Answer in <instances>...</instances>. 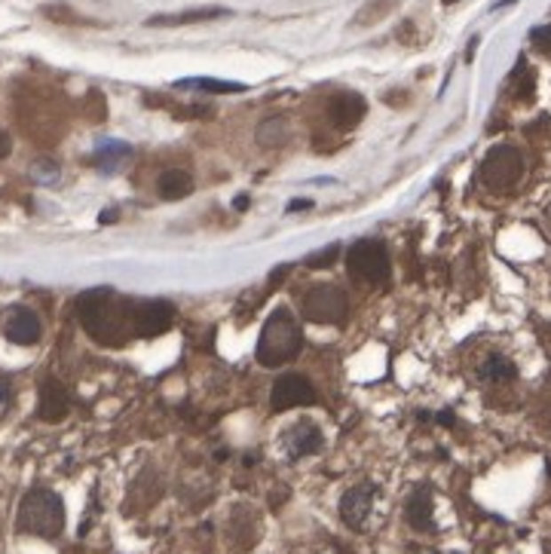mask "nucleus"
Returning <instances> with one entry per match:
<instances>
[{"label": "nucleus", "instance_id": "1", "mask_svg": "<svg viewBox=\"0 0 551 554\" xmlns=\"http://www.w3.org/2000/svg\"><path fill=\"white\" fill-rule=\"evenodd\" d=\"M132 307L135 303L120 301L110 288H92L77 297V316L83 328L105 346H123L135 334Z\"/></svg>", "mask_w": 551, "mask_h": 554}, {"label": "nucleus", "instance_id": "2", "mask_svg": "<svg viewBox=\"0 0 551 554\" xmlns=\"http://www.w3.org/2000/svg\"><path fill=\"white\" fill-rule=\"evenodd\" d=\"M303 346V334L298 318L291 316L288 307H279L270 318L264 322V331H260L258 341V362L264 368H279V365H288L291 358H298Z\"/></svg>", "mask_w": 551, "mask_h": 554}, {"label": "nucleus", "instance_id": "3", "mask_svg": "<svg viewBox=\"0 0 551 554\" xmlns=\"http://www.w3.org/2000/svg\"><path fill=\"white\" fill-rule=\"evenodd\" d=\"M19 530L31 533V536L55 539L65 530V502L59 494L46 487H34L25 494L22 505H19Z\"/></svg>", "mask_w": 551, "mask_h": 554}, {"label": "nucleus", "instance_id": "4", "mask_svg": "<svg viewBox=\"0 0 551 554\" xmlns=\"http://www.w3.org/2000/svg\"><path fill=\"white\" fill-rule=\"evenodd\" d=\"M478 178H481V184L493 193H506V190H512V187H518V181L523 178L521 150L512 148V144L493 148L491 154L484 157V163H481Z\"/></svg>", "mask_w": 551, "mask_h": 554}, {"label": "nucleus", "instance_id": "5", "mask_svg": "<svg viewBox=\"0 0 551 554\" xmlns=\"http://www.w3.org/2000/svg\"><path fill=\"white\" fill-rule=\"evenodd\" d=\"M347 269L358 282H386L389 279V254L377 239H358L347 254Z\"/></svg>", "mask_w": 551, "mask_h": 554}, {"label": "nucleus", "instance_id": "6", "mask_svg": "<svg viewBox=\"0 0 551 554\" xmlns=\"http://www.w3.org/2000/svg\"><path fill=\"white\" fill-rule=\"evenodd\" d=\"M349 316V297L337 285H315L303 294V318L315 325H340Z\"/></svg>", "mask_w": 551, "mask_h": 554}, {"label": "nucleus", "instance_id": "7", "mask_svg": "<svg viewBox=\"0 0 551 554\" xmlns=\"http://www.w3.org/2000/svg\"><path fill=\"white\" fill-rule=\"evenodd\" d=\"M175 307L169 301H138L132 307V328L138 337H160L172 328Z\"/></svg>", "mask_w": 551, "mask_h": 554}, {"label": "nucleus", "instance_id": "8", "mask_svg": "<svg viewBox=\"0 0 551 554\" xmlns=\"http://www.w3.org/2000/svg\"><path fill=\"white\" fill-rule=\"evenodd\" d=\"M270 405L273 411H291V407H307L315 405V389L307 377L300 373H285V377L276 380L273 392H270Z\"/></svg>", "mask_w": 551, "mask_h": 554}, {"label": "nucleus", "instance_id": "9", "mask_svg": "<svg viewBox=\"0 0 551 554\" xmlns=\"http://www.w3.org/2000/svg\"><path fill=\"white\" fill-rule=\"evenodd\" d=\"M374 496H377V487L371 481L355 484V487H349L347 494H343L340 518H343V524H347L349 530H362L364 527L371 509H374Z\"/></svg>", "mask_w": 551, "mask_h": 554}, {"label": "nucleus", "instance_id": "10", "mask_svg": "<svg viewBox=\"0 0 551 554\" xmlns=\"http://www.w3.org/2000/svg\"><path fill=\"white\" fill-rule=\"evenodd\" d=\"M364 110H368V105H364V99L358 92H337L328 101V123L334 129H340V132H349V129H355L362 123Z\"/></svg>", "mask_w": 551, "mask_h": 554}, {"label": "nucleus", "instance_id": "11", "mask_svg": "<svg viewBox=\"0 0 551 554\" xmlns=\"http://www.w3.org/2000/svg\"><path fill=\"white\" fill-rule=\"evenodd\" d=\"M4 334H6V341L16 343V346H34L40 341V334H44V325H40V318L34 309L16 307L10 316H6Z\"/></svg>", "mask_w": 551, "mask_h": 554}, {"label": "nucleus", "instance_id": "12", "mask_svg": "<svg viewBox=\"0 0 551 554\" xmlns=\"http://www.w3.org/2000/svg\"><path fill=\"white\" fill-rule=\"evenodd\" d=\"M68 411H71V398H68L65 386H59L55 380H46V383L40 386V405H37L40 420L59 422V420H65Z\"/></svg>", "mask_w": 551, "mask_h": 554}, {"label": "nucleus", "instance_id": "13", "mask_svg": "<svg viewBox=\"0 0 551 554\" xmlns=\"http://www.w3.org/2000/svg\"><path fill=\"white\" fill-rule=\"evenodd\" d=\"M285 447H288V454H291V456H309V454H315V450L322 447L319 426H315V422H309V420L294 422V426L288 429V435H285Z\"/></svg>", "mask_w": 551, "mask_h": 554}, {"label": "nucleus", "instance_id": "14", "mask_svg": "<svg viewBox=\"0 0 551 554\" xmlns=\"http://www.w3.org/2000/svg\"><path fill=\"white\" fill-rule=\"evenodd\" d=\"M404 518L413 530L419 533H432L435 530V518H432V494L429 487H417L411 494L408 505H404Z\"/></svg>", "mask_w": 551, "mask_h": 554}, {"label": "nucleus", "instance_id": "15", "mask_svg": "<svg viewBox=\"0 0 551 554\" xmlns=\"http://www.w3.org/2000/svg\"><path fill=\"white\" fill-rule=\"evenodd\" d=\"M156 193H160L163 199H184L193 193V178L188 175V172H163L160 181H156Z\"/></svg>", "mask_w": 551, "mask_h": 554}, {"label": "nucleus", "instance_id": "16", "mask_svg": "<svg viewBox=\"0 0 551 554\" xmlns=\"http://www.w3.org/2000/svg\"><path fill=\"white\" fill-rule=\"evenodd\" d=\"M227 16L224 6H209V10H190V12H175V16H154L148 19V25L165 28V25H193V22H209V19Z\"/></svg>", "mask_w": 551, "mask_h": 554}, {"label": "nucleus", "instance_id": "17", "mask_svg": "<svg viewBox=\"0 0 551 554\" xmlns=\"http://www.w3.org/2000/svg\"><path fill=\"white\" fill-rule=\"evenodd\" d=\"M508 92H512V99H518V101H530V99H533V92H536V74L530 71V65L523 59L518 61V65H515L512 77H508Z\"/></svg>", "mask_w": 551, "mask_h": 554}, {"label": "nucleus", "instance_id": "18", "mask_svg": "<svg viewBox=\"0 0 551 554\" xmlns=\"http://www.w3.org/2000/svg\"><path fill=\"white\" fill-rule=\"evenodd\" d=\"M515 373H518V371H515V365L508 362L506 356H499V352H496V356H491L478 368V377L487 380V383H508V380H515Z\"/></svg>", "mask_w": 551, "mask_h": 554}, {"label": "nucleus", "instance_id": "19", "mask_svg": "<svg viewBox=\"0 0 551 554\" xmlns=\"http://www.w3.org/2000/svg\"><path fill=\"white\" fill-rule=\"evenodd\" d=\"M129 144H123V141H108L105 148H99L92 154V163L99 165V169H105V172H114V169H120V163H126L129 159Z\"/></svg>", "mask_w": 551, "mask_h": 554}, {"label": "nucleus", "instance_id": "20", "mask_svg": "<svg viewBox=\"0 0 551 554\" xmlns=\"http://www.w3.org/2000/svg\"><path fill=\"white\" fill-rule=\"evenodd\" d=\"M178 89H203V92H245L243 83H233V80H215V77H190V80H178Z\"/></svg>", "mask_w": 551, "mask_h": 554}, {"label": "nucleus", "instance_id": "21", "mask_svg": "<svg viewBox=\"0 0 551 554\" xmlns=\"http://www.w3.org/2000/svg\"><path fill=\"white\" fill-rule=\"evenodd\" d=\"M285 141H288V123L282 120V116L260 123V129H258V144H264V148H282V144H285Z\"/></svg>", "mask_w": 551, "mask_h": 554}, {"label": "nucleus", "instance_id": "22", "mask_svg": "<svg viewBox=\"0 0 551 554\" xmlns=\"http://www.w3.org/2000/svg\"><path fill=\"white\" fill-rule=\"evenodd\" d=\"M31 178L37 184H55L59 181V165L50 163V159H37V163L31 165Z\"/></svg>", "mask_w": 551, "mask_h": 554}, {"label": "nucleus", "instance_id": "23", "mask_svg": "<svg viewBox=\"0 0 551 554\" xmlns=\"http://www.w3.org/2000/svg\"><path fill=\"white\" fill-rule=\"evenodd\" d=\"M395 4V0H377V4H368L362 12H358L355 25H368V22H377V19L383 16V12H389V6Z\"/></svg>", "mask_w": 551, "mask_h": 554}, {"label": "nucleus", "instance_id": "24", "mask_svg": "<svg viewBox=\"0 0 551 554\" xmlns=\"http://www.w3.org/2000/svg\"><path fill=\"white\" fill-rule=\"evenodd\" d=\"M337 254H340V245H328V248H322V252H315L313 258L307 261V267H313V269H319V267H331L337 261Z\"/></svg>", "mask_w": 551, "mask_h": 554}, {"label": "nucleus", "instance_id": "25", "mask_svg": "<svg viewBox=\"0 0 551 554\" xmlns=\"http://www.w3.org/2000/svg\"><path fill=\"white\" fill-rule=\"evenodd\" d=\"M530 40H533V46L539 52L551 55V25H542V28H533L530 31Z\"/></svg>", "mask_w": 551, "mask_h": 554}, {"label": "nucleus", "instance_id": "26", "mask_svg": "<svg viewBox=\"0 0 551 554\" xmlns=\"http://www.w3.org/2000/svg\"><path fill=\"white\" fill-rule=\"evenodd\" d=\"M10 150H12V141H10V135L0 129V159L4 157H10Z\"/></svg>", "mask_w": 551, "mask_h": 554}, {"label": "nucleus", "instance_id": "27", "mask_svg": "<svg viewBox=\"0 0 551 554\" xmlns=\"http://www.w3.org/2000/svg\"><path fill=\"white\" fill-rule=\"evenodd\" d=\"M307 209H313L309 199H291V203H288V212H307Z\"/></svg>", "mask_w": 551, "mask_h": 554}, {"label": "nucleus", "instance_id": "28", "mask_svg": "<svg viewBox=\"0 0 551 554\" xmlns=\"http://www.w3.org/2000/svg\"><path fill=\"white\" fill-rule=\"evenodd\" d=\"M233 209H236V212H245L248 209V197H245V193H239V197L233 199Z\"/></svg>", "mask_w": 551, "mask_h": 554}, {"label": "nucleus", "instance_id": "29", "mask_svg": "<svg viewBox=\"0 0 551 554\" xmlns=\"http://www.w3.org/2000/svg\"><path fill=\"white\" fill-rule=\"evenodd\" d=\"M4 401H10V383L0 377V405H4Z\"/></svg>", "mask_w": 551, "mask_h": 554}, {"label": "nucleus", "instance_id": "30", "mask_svg": "<svg viewBox=\"0 0 551 554\" xmlns=\"http://www.w3.org/2000/svg\"><path fill=\"white\" fill-rule=\"evenodd\" d=\"M99 221H101V224H110V221H116V209L101 212V214H99Z\"/></svg>", "mask_w": 551, "mask_h": 554}, {"label": "nucleus", "instance_id": "31", "mask_svg": "<svg viewBox=\"0 0 551 554\" xmlns=\"http://www.w3.org/2000/svg\"><path fill=\"white\" fill-rule=\"evenodd\" d=\"M546 218H548V227H551V209L546 212Z\"/></svg>", "mask_w": 551, "mask_h": 554}, {"label": "nucleus", "instance_id": "32", "mask_svg": "<svg viewBox=\"0 0 551 554\" xmlns=\"http://www.w3.org/2000/svg\"><path fill=\"white\" fill-rule=\"evenodd\" d=\"M444 4H457V0H444Z\"/></svg>", "mask_w": 551, "mask_h": 554}]
</instances>
